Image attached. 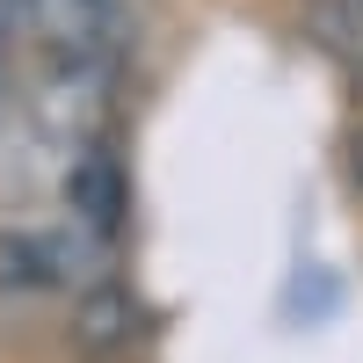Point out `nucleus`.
<instances>
[{
    "mask_svg": "<svg viewBox=\"0 0 363 363\" xmlns=\"http://www.w3.org/2000/svg\"><path fill=\"white\" fill-rule=\"evenodd\" d=\"M66 211H73V233L80 240H116L124 233V218H131V182H124V167H116V153L109 145H73V160H66Z\"/></svg>",
    "mask_w": 363,
    "mask_h": 363,
    "instance_id": "obj_1",
    "label": "nucleus"
},
{
    "mask_svg": "<svg viewBox=\"0 0 363 363\" xmlns=\"http://www.w3.org/2000/svg\"><path fill=\"white\" fill-rule=\"evenodd\" d=\"M131 306H124V298H116V291H102V298H87V306H80V349H95V356H116V349H124L131 342Z\"/></svg>",
    "mask_w": 363,
    "mask_h": 363,
    "instance_id": "obj_3",
    "label": "nucleus"
},
{
    "mask_svg": "<svg viewBox=\"0 0 363 363\" xmlns=\"http://www.w3.org/2000/svg\"><path fill=\"white\" fill-rule=\"evenodd\" d=\"M58 291H73V233L51 225L0 233V306H37Z\"/></svg>",
    "mask_w": 363,
    "mask_h": 363,
    "instance_id": "obj_2",
    "label": "nucleus"
}]
</instances>
